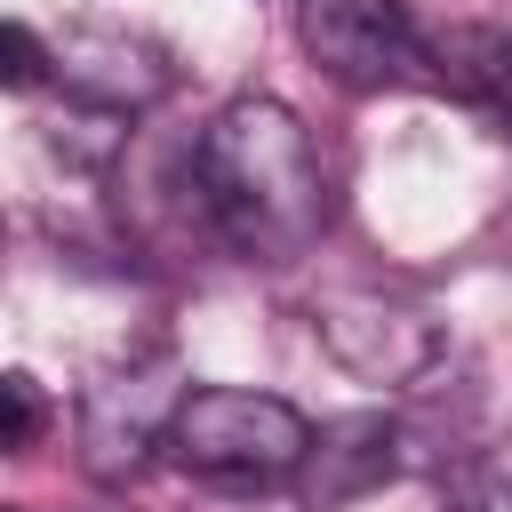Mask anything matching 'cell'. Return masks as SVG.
I'll list each match as a JSON object with an SVG mask.
<instances>
[{
    "mask_svg": "<svg viewBox=\"0 0 512 512\" xmlns=\"http://www.w3.org/2000/svg\"><path fill=\"white\" fill-rule=\"evenodd\" d=\"M192 192L248 264H296L328 232V176L280 96H232L192 144Z\"/></svg>",
    "mask_w": 512,
    "mask_h": 512,
    "instance_id": "6da1fadb",
    "label": "cell"
},
{
    "mask_svg": "<svg viewBox=\"0 0 512 512\" xmlns=\"http://www.w3.org/2000/svg\"><path fill=\"white\" fill-rule=\"evenodd\" d=\"M304 448H312V424L280 392H240V384H192L184 408H176V424H168V440H160V456L176 472L232 480V488H248V480H296Z\"/></svg>",
    "mask_w": 512,
    "mask_h": 512,
    "instance_id": "7a4b0ae2",
    "label": "cell"
},
{
    "mask_svg": "<svg viewBox=\"0 0 512 512\" xmlns=\"http://www.w3.org/2000/svg\"><path fill=\"white\" fill-rule=\"evenodd\" d=\"M184 360L168 344H144V352H120L88 376L80 392V464L96 480H136L152 464V448L168 440L176 408H184Z\"/></svg>",
    "mask_w": 512,
    "mask_h": 512,
    "instance_id": "3957f363",
    "label": "cell"
},
{
    "mask_svg": "<svg viewBox=\"0 0 512 512\" xmlns=\"http://www.w3.org/2000/svg\"><path fill=\"white\" fill-rule=\"evenodd\" d=\"M304 48L344 88H408L432 80V40L416 32L408 0H304Z\"/></svg>",
    "mask_w": 512,
    "mask_h": 512,
    "instance_id": "277c9868",
    "label": "cell"
},
{
    "mask_svg": "<svg viewBox=\"0 0 512 512\" xmlns=\"http://www.w3.org/2000/svg\"><path fill=\"white\" fill-rule=\"evenodd\" d=\"M48 48H56V80L104 120L152 112L176 88V56L128 24H64V40H48Z\"/></svg>",
    "mask_w": 512,
    "mask_h": 512,
    "instance_id": "5b68a950",
    "label": "cell"
},
{
    "mask_svg": "<svg viewBox=\"0 0 512 512\" xmlns=\"http://www.w3.org/2000/svg\"><path fill=\"white\" fill-rule=\"evenodd\" d=\"M312 328H320L328 360L352 368L360 384H408V376H424V368L440 360V328H432L424 312L384 304V296H360V288L320 296V304H312Z\"/></svg>",
    "mask_w": 512,
    "mask_h": 512,
    "instance_id": "8992f818",
    "label": "cell"
},
{
    "mask_svg": "<svg viewBox=\"0 0 512 512\" xmlns=\"http://www.w3.org/2000/svg\"><path fill=\"white\" fill-rule=\"evenodd\" d=\"M392 472H400V424L376 416V408H360V416H336V424L312 432V448L296 464V488H304L312 512H344L368 488H384Z\"/></svg>",
    "mask_w": 512,
    "mask_h": 512,
    "instance_id": "52a82bcc",
    "label": "cell"
},
{
    "mask_svg": "<svg viewBox=\"0 0 512 512\" xmlns=\"http://www.w3.org/2000/svg\"><path fill=\"white\" fill-rule=\"evenodd\" d=\"M432 80L464 88V96H488V104H512V32L504 24H456L432 40Z\"/></svg>",
    "mask_w": 512,
    "mask_h": 512,
    "instance_id": "ba28073f",
    "label": "cell"
},
{
    "mask_svg": "<svg viewBox=\"0 0 512 512\" xmlns=\"http://www.w3.org/2000/svg\"><path fill=\"white\" fill-rule=\"evenodd\" d=\"M48 424H56L48 384H40L32 368H0V456L40 448V440H48Z\"/></svg>",
    "mask_w": 512,
    "mask_h": 512,
    "instance_id": "9c48e42d",
    "label": "cell"
},
{
    "mask_svg": "<svg viewBox=\"0 0 512 512\" xmlns=\"http://www.w3.org/2000/svg\"><path fill=\"white\" fill-rule=\"evenodd\" d=\"M40 80H56V48L32 32V24H0V88H40Z\"/></svg>",
    "mask_w": 512,
    "mask_h": 512,
    "instance_id": "30bf717a",
    "label": "cell"
},
{
    "mask_svg": "<svg viewBox=\"0 0 512 512\" xmlns=\"http://www.w3.org/2000/svg\"><path fill=\"white\" fill-rule=\"evenodd\" d=\"M464 512H512V456H496L464 480Z\"/></svg>",
    "mask_w": 512,
    "mask_h": 512,
    "instance_id": "8fae6325",
    "label": "cell"
},
{
    "mask_svg": "<svg viewBox=\"0 0 512 512\" xmlns=\"http://www.w3.org/2000/svg\"><path fill=\"white\" fill-rule=\"evenodd\" d=\"M0 512H24V504H0Z\"/></svg>",
    "mask_w": 512,
    "mask_h": 512,
    "instance_id": "7c38bea8",
    "label": "cell"
}]
</instances>
